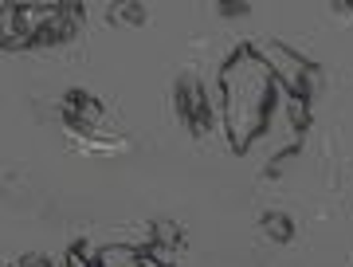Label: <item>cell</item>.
<instances>
[{"label":"cell","instance_id":"cell-6","mask_svg":"<svg viewBox=\"0 0 353 267\" xmlns=\"http://www.w3.org/2000/svg\"><path fill=\"white\" fill-rule=\"evenodd\" d=\"M153 244H173V248H181L185 244V232L176 228V224H153Z\"/></svg>","mask_w":353,"mask_h":267},{"label":"cell","instance_id":"cell-8","mask_svg":"<svg viewBox=\"0 0 353 267\" xmlns=\"http://www.w3.org/2000/svg\"><path fill=\"white\" fill-rule=\"evenodd\" d=\"M306 106H310L306 99H290V115H294V126H299V130L310 126V115H306Z\"/></svg>","mask_w":353,"mask_h":267},{"label":"cell","instance_id":"cell-2","mask_svg":"<svg viewBox=\"0 0 353 267\" xmlns=\"http://www.w3.org/2000/svg\"><path fill=\"white\" fill-rule=\"evenodd\" d=\"M63 122L79 134H94L102 126V102L87 90H67L63 95Z\"/></svg>","mask_w":353,"mask_h":267},{"label":"cell","instance_id":"cell-3","mask_svg":"<svg viewBox=\"0 0 353 267\" xmlns=\"http://www.w3.org/2000/svg\"><path fill=\"white\" fill-rule=\"evenodd\" d=\"M114 28H141L150 20V8L145 4H134V0H122V4H110V16H106Z\"/></svg>","mask_w":353,"mask_h":267},{"label":"cell","instance_id":"cell-1","mask_svg":"<svg viewBox=\"0 0 353 267\" xmlns=\"http://www.w3.org/2000/svg\"><path fill=\"white\" fill-rule=\"evenodd\" d=\"M173 106H176L181 126L189 130L192 138H204V134L212 130V110H208V95H204L201 79H192V75H181V79H176Z\"/></svg>","mask_w":353,"mask_h":267},{"label":"cell","instance_id":"cell-7","mask_svg":"<svg viewBox=\"0 0 353 267\" xmlns=\"http://www.w3.org/2000/svg\"><path fill=\"white\" fill-rule=\"evenodd\" d=\"M216 12L236 20V16H248V12H252V0H220V4H216Z\"/></svg>","mask_w":353,"mask_h":267},{"label":"cell","instance_id":"cell-9","mask_svg":"<svg viewBox=\"0 0 353 267\" xmlns=\"http://www.w3.org/2000/svg\"><path fill=\"white\" fill-rule=\"evenodd\" d=\"M12 267H51V259H48V255H24V259L12 264Z\"/></svg>","mask_w":353,"mask_h":267},{"label":"cell","instance_id":"cell-5","mask_svg":"<svg viewBox=\"0 0 353 267\" xmlns=\"http://www.w3.org/2000/svg\"><path fill=\"white\" fill-rule=\"evenodd\" d=\"M67 267H99L94 259H90V244L87 240H75L71 248H67Z\"/></svg>","mask_w":353,"mask_h":267},{"label":"cell","instance_id":"cell-4","mask_svg":"<svg viewBox=\"0 0 353 267\" xmlns=\"http://www.w3.org/2000/svg\"><path fill=\"white\" fill-rule=\"evenodd\" d=\"M259 224H263V236H271L275 244H290V240H294V232H299L287 212H263Z\"/></svg>","mask_w":353,"mask_h":267}]
</instances>
